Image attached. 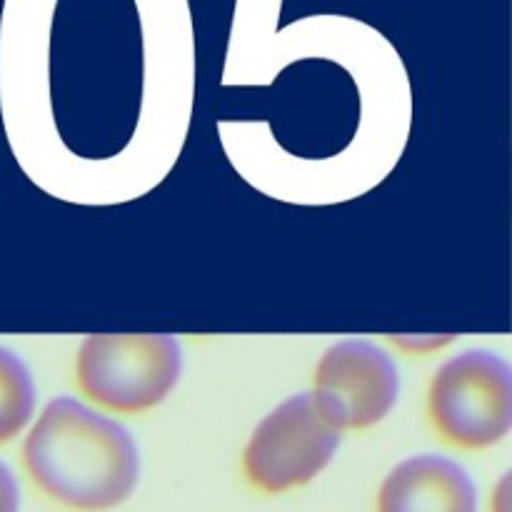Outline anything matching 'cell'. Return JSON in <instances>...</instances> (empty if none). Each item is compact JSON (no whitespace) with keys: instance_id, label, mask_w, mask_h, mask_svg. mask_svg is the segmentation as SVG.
<instances>
[{"instance_id":"cell-3","label":"cell","mask_w":512,"mask_h":512,"mask_svg":"<svg viewBox=\"0 0 512 512\" xmlns=\"http://www.w3.org/2000/svg\"><path fill=\"white\" fill-rule=\"evenodd\" d=\"M510 365L498 353L475 348L445 360L428 388V423L445 445L488 450L510 433Z\"/></svg>"},{"instance_id":"cell-4","label":"cell","mask_w":512,"mask_h":512,"mask_svg":"<svg viewBox=\"0 0 512 512\" xmlns=\"http://www.w3.org/2000/svg\"><path fill=\"white\" fill-rule=\"evenodd\" d=\"M340 435L325 423L310 393L293 395L255 425L243 450L245 480L265 495L303 488L335 458Z\"/></svg>"},{"instance_id":"cell-9","label":"cell","mask_w":512,"mask_h":512,"mask_svg":"<svg viewBox=\"0 0 512 512\" xmlns=\"http://www.w3.org/2000/svg\"><path fill=\"white\" fill-rule=\"evenodd\" d=\"M493 512H510V498H508V480H503V485L498 488V495H495Z\"/></svg>"},{"instance_id":"cell-7","label":"cell","mask_w":512,"mask_h":512,"mask_svg":"<svg viewBox=\"0 0 512 512\" xmlns=\"http://www.w3.org/2000/svg\"><path fill=\"white\" fill-rule=\"evenodd\" d=\"M35 413V385L18 353L0 345V445H8L30 425Z\"/></svg>"},{"instance_id":"cell-2","label":"cell","mask_w":512,"mask_h":512,"mask_svg":"<svg viewBox=\"0 0 512 512\" xmlns=\"http://www.w3.org/2000/svg\"><path fill=\"white\" fill-rule=\"evenodd\" d=\"M183 373L173 335H88L75 355L73 380L88 403L113 415H140L163 403Z\"/></svg>"},{"instance_id":"cell-6","label":"cell","mask_w":512,"mask_h":512,"mask_svg":"<svg viewBox=\"0 0 512 512\" xmlns=\"http://www.w3.org/2000/svg\"><path fill=\"white\" fill-rule=\"evenodd\" d=\"M478 493L468 470L443 455H413L383 480L375 512H475Z\"/></svg>"},{"instance_id":"cell-8","label":"cell","mask_w":512,"mask_h":512,"mask_svg":"<svg viewBox=\"0 0 512 512\" xmlns=\"http://www.w3.org/2000/svg\"><path fill=\"white\" fill-rule=\"evenodd\" d=\"M20 490L15 483V475L8 465L0 460V512H18Z\"/></svg>"},{"instance_id":"cell-1","label":"cell","mask_w":512,"mask_h":512,"mask_svg":"<svg viewBox=\"0 0 512 512\" xmlns=\"http://www.w3.org/2000/svg\"><path fill=\"white\" fill-rule=\"evenodd\" d=\"M20 463L48 500L75 512H105L133 495L140 455L133 435L80 400L58 395L25 435Z\"/></svg>"},{"instance_id":"cell-5","label":"cell","mask_w":512,"mask_h":512,"mask_svg":"<svg viewBox=\"0 0 512 512\" xmlns=\"http://www.w3.org/2000/svg\"><path fill=\"white\" fill-rule=\"evenodd\" d=\"M400 393L398 368L380 345L348 338L330 345L313 373L315 408L335 430H368L388 418Z\"/></svg>"}]
</instances>
